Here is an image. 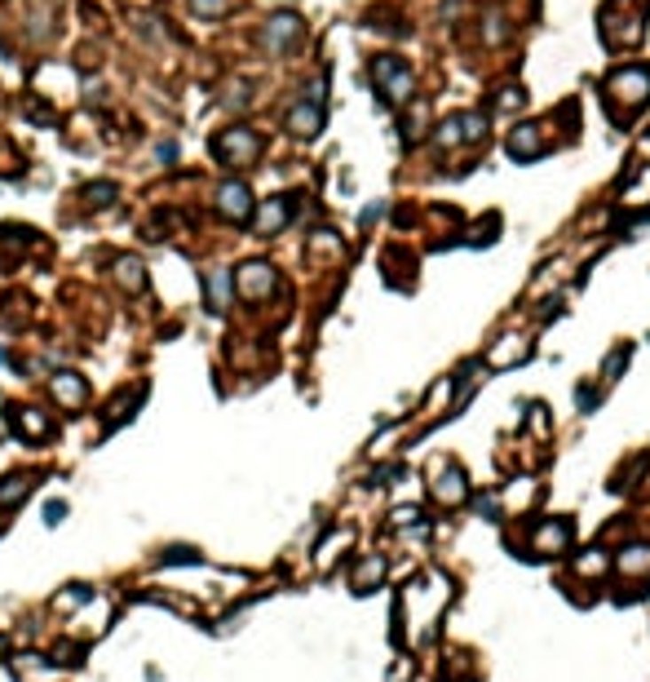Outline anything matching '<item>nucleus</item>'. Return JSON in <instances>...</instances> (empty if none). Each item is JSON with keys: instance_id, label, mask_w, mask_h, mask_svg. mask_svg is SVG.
<instances>
[{"instance_id": "obj_6", "label": "nucleus", "mask_w": 650, "mask_h": 682, "mask_svg": "<svg viewBox=\"0 0 650 682\" xmlns=\"http://www.w3.org/2000/svg\"><path fill=\"white\" fill-rule=\"evenodd\" d=\"M482 133H487V120H482L478 111H460V115H451V120L438 124L434 142H438V151H451V147H460V142H478Z\"/></svg>"}, {"instance_id": "obj_21", "label": "nucleus", "mask_w": 650, "mask_h": 682, "mask_svg": "<svg viewBox=\"0 0 650 682\" xmlns=\"http://www.w3.org/2000/svg\"><path fill=\"white\" fill-rule=\"evenodd\" d=\"M487 40H491V44L505 40V18H500V13H487Z\"/></svg>"}, {"instance_id": "obj_17", "label": "nucleus", "mask_w": 650, "mask_h": 682, "mask_svg": "<svg viewBox=\"0 0 650 682\" xmlns=\"http://www.w3.org/2000/svg\"><path fill=\"white\" fill-rule=\"evenodd\" d=\"M137 403H142V385H133V390H124L115 403H106V421H124Z\"/></svg>"}, {"instance_id": "obj_16", "label": "nucleus", "mask_w": 650, "mask_h": 682, "mask_svg": "<svg viewBox=\"0 0 650 682\" xmlns=\"http://www.w3.org/2000/svg\"><path fill=\"white\" fill-rule=\"evenodd\" d=\"M80 200H84V209H106V204L115 200V186H111V182H89V186L80 191Z\"/></svg>"}, {"instance_id": "obj_2", "label": "nucleus", "mask_w": 650, "mask_h": 682, "mask_svg": "<svg viewBox=\"0 0 650 682\" xmlns=\"http://www.w3.org/2000/svg\"><path fill=\"white\" fill-rule=\"evenodd\" d=\"M372 80H376V89H380V98L385 102H407L411 98V67L403 62V58H394V53H380V58H372Z\"/></svg>"}, {"instance_id": "obj_9", "label": "nucleus", "mask_w": 650, "mask_h": 682, "mask_svg": "<svg viewBox=\"0 0 650 682\" xmlns=\"http://www.w3.org/2000/svg\"><path fill=\"white\" fill-rule=\"evenodd\" d=\"M540 151H544V129L540 124H518L509 133V155L513 160H536Z\"/></svg>"}, {"instance_id": "obj_8", "label": "nucleus", "mask_w": 650, "mask_h": 682, "mask_svg": "<svg viewBox=\"0 0 650 682\" xmlns=\"http://www.w3.org/2000/svg\"><path fill=\"white\" fill-rule=\"evenodd\" d=\"M288 222H293V195H275V200H266V204L253 213V231H257L262 240L279 235Z\"/></svg>"}, {"instance_id": "obj_3", "label": "nucleus", "mask_w": 650, "mask_h": 682, "mask_svg": "<svg viewBox=\"0 0 650 682\" xmlns=\"http://www.w3.org/2000/svg\"><path fill=\"white\" fill-rule=\"evenodd\" d=\"M611 98L615 102H624V115H633L638 107H646L650 102V67H620L615 75H611Z\"/></svg>"}, {"instance_id": "obj_23", "label": "nucleus", "mask_w": 650, "mask_h": 682, "mask_svg": "<svg viewBox=\"0 0 650 682\" xmlns=\"http://www.w3.org/2000/svg\"><path fill=\"white\" fill-rule=\"evenodd\" d=\"M44 514H49V523H62V501H49V510H44Z\"/></svg>"}, {"instance_id": "obj_7", "label": "nucleus", "mask_w": 650, "mask_h": 682, "mask_svg": "<svg viewBox=\"0 0 650 682\" xmlns=\"http://www.w3.org/2000/svg\"><path fill=\"white\" fill-rule=\"evenodd\" d=\"M213 204H217V213L226 222H248L253 218V191L244 182H222L217 195H213Z\"/></svg>"}, {"instance_id": "obj_15", "label": "nucleus", "mask_w": 650, "mask_h": 682, "mask_svg": "<svg viewBox=\"0 0 650 682\" xmlns=\"http://www.w3.org/2000/svg\"><path fill=\"white\" fill-rule=\"evenodd\" d=\"M204 289H208V306L213 311H226V302H231V275L226 271H208L204 275Z\"/></svg>"}, {"instance_id": "obj_19", "label": "nucleus", "mask_w": 650, "mask_h": 682, "mask_svg": "<svg viewBox=\"0 0 650 682\" xmlns=\"http://www.w3.org/2000/svg\"><path fill=\"white\" fill-rule=\"evenodd\" d=\"M434 492H438L442 501H460V474H456V470H451V474H442Z\"/></svg>"}, {"instance_id": "obj_4", "label": "nucleus", "mask_w": 650, "mask_h": 682, "mask_svg": "<svg viewBox=\"0 0 650 682\" xmlns=\"http://www.w3.org/2000/svg\"><path fill=\"white\" fill-rule=\"evenodd\" d=\"M302 36H306V22L297 18V13H275L266 27H262V44L275 53V58H284V53H293L297 44H302Z\"/></svg>"}, {"instance_id": "obj_1", "label": "nucleus", "mask_w": 650, "mask_h": 682, "mask_svg": "<svg viewBox=\"0 0 650 682\" xmlns=\"http://www.w3.org/2000/svg\"><path fill=\"white\" fill-rule=\"evenodd\" d=\"M262 147H266L262 133H253V129H244V124L222 129V133L213 138V155H217L226 169H248V164H257Z\"/></svg>"}, {"instance_id": "obj_12", "label": "nucleus", "mask_w": 650, "mask_h": 682, "mask_svg": "<svg viewBox=\"0 0 650 682\" xmlns=\"http://www.w3.org/2000/svg\"><path fill=\"white\" fill-rule=\"evenodd\" d=\"M288 129L297 133V138H315L319 129H324V107H315V102H297L293 111H288Z\"/></svg>"}, {"instance_id": "obj_10", "label": "nucleus", "mask_w": 650, "mask_h": 682, "mask_svg": "<svg viewBox=\"0 0 650 682\" xmlns=\"http://www.w3.org/2000/svg\"><path fill=\"white\" fill-rule=\"evenodd\" d=\"M111 280H115L124 293H142V289H146V266H142V258H133V253L115 258V262H111Z\"/></svg>"}, {"instance_id": "obj_18", "label": "nucleus", "mask_w": 650, "mask_h": 682, "mask_svg": "<svg viewBox=\"0 0 650 682\" xmlns=\"http://www.w3.org/2000/svg\"><path fill=\"white\" fill-rule=\"evenodd\" d=\"M248 84L244 80H235V84H226V98H222V107H231V111H239V107H248Z\"/></svg>"}, {"instance_id": "obj_20", "label": "nucleus", "mask_w": 650, "mask_h": 682, "mask_svg": "<svg viewBox=\"0 0 650 682\" xmlns=\"http://www.w3.org/2000/svg\"><path fill=\"white\" fill-rule=\"evenodd\" d=\"M191 9H195L200 18H222V13L231 9V0H191Z\"/></svg>"}, {"instance_id": "obj_5", "label": "nucleus", "mask_w": 650, "mask_h": 682, "mask_svg": "<svg viewBox=\"0 0 650 682\" xmlns=\"http://www.w3.org/2000/svg\"><path fill=\"white\" fill-rule=\"evenodd\" d=\"M275 284H279V275H275L270 262H244V266L235 271V293H239L244 302H266V297L275 293Z\"/></svg>"}, {"instance_id": "obj_13", "label": "nucleus", "mask_w": 650, "mask_h": 682, "mask_svg": "<svg viewBox=\"0 0 650 682\" xmlns=\"http://www.w3.org/2000/svg\"><path fill=\"white\" fill-rule=\"evenodd\" d=\"M9 421H13V430H18L22 439H49V434H53L49 416H44V412H35V408H13V412H9Z\"/></svg>"}, {"instance_id": "obj_14", "label": "nucleus", "mask_w": 650, "mask_h": 682, "mask_svg": "<svg viewBox=\"0 0 650 682\" xmlns=\"http://www.w3.org/2000/svg\"><path fill=\"white\" fill-rule=\"evenodd\" d=\"M31 488H35V479H31V474H9V479H0V505H4V510H13L22 496H31Z\"/></svg>"}, {"instance_id": "obj_22", "label": "nucleus", "mask_w": 650, "mask_h": 682, "mask_svg": "<svg viewBox=\"0 0 650 682\" xmlns=\"http://www.w3.org/2000/svg\"><path fill=\"white\" fill-rule=\"evenodd\" d=\"M380 576V563L372 559V563H363V572H354V585H367V581H376Z\"/></svg>"}, {"instance_id": "obj_11", "label": "nucleus", "mask_w": 650, "mask_h": 682, "mask_svg": "<svg viewBox=\"0 0 650 682\" xmlns=\"http://www.w3.org/2000/svg\"><path fill=\"white\" fill-rule=\"evenodd\" d=\"M49 390H53V399L62 403V408H84V399H89V385H84V377H75V372H58L53 381H49Z\"/></svg>"}]
</instances>
